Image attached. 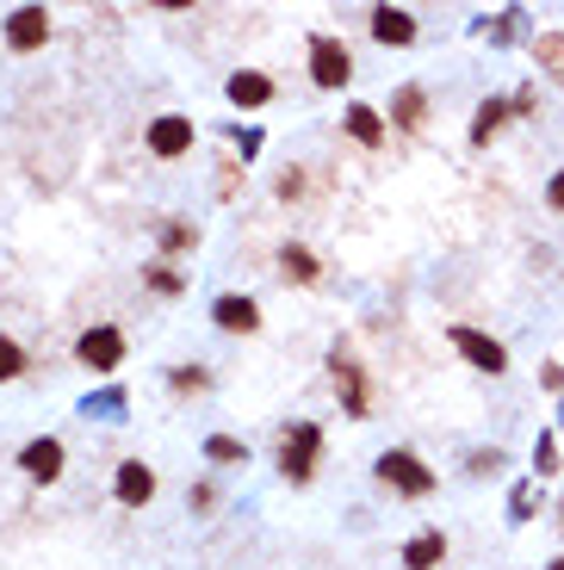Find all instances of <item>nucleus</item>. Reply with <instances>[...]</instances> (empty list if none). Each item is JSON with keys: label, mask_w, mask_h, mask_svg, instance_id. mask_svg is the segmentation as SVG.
I'll return each instance as SVG.
<instances>
[{"label": "nucleus", "mask_w": 564, "mask_h": 570, "mask_svg": "<svg viewBox=\"0 0 564 570\" xmlns=\"http://www.w3.org/2000/svg\"><path fill=\"white\" fill-rule=\"evenodd\" d=\"M20 465H25L32 477H44V484H50V477L62 472V440H50V435H44V440H32V447L20 453Z\"/></svg>", "instance_id": "obj_10"}, {"label": "nucleus", "mask_w": 564, "mask_h": 570, "mask_svg": "<svg viewBox=\"0 0 564 570\" xmlns=\"http://www.w3.org/2000/svg\"><path fill=\"white\" fill-rule=\"evenodd\" d=\"M316 447H323V428L316 421H298V428H286V453H279V465H286V477H304L316 472Z\"/></svg>", "instance_id": "obj_2"}, {"label": "nucleus", "mask_w": 564, "mask_h": 570, "mask_svg": "<svg viewBox=\"0 0 564 570\" xmlns=\"http://www.w3.org/2000/svg\"><path fill=\"white\" fill-rule=\"evenodd\" d=\"M533 465H540V472H559V453H552V440H540V453H533Z\"/></svg>", "instance_id": "obj_25"}, {"label": "nucleus", "mask_w": 564, "mask_h": 570, "mask_svg": "<svg viewBox=\"0 0 564 570\" xmlns=\"http://www.w3.org/2000/svg\"><path fill=\"white\" fill-rule=\"evenodd\" d=\"M187 242H193V229H187V224H168V229H161V248H168V254H187Z\"/></svg>", "instance_id": "obj_22"}, {"label": "nucleus", "mask_w": 564, "mask_h": 570, "mask_svg": "<svg viewBox=\"0 0 564 570\" xmlns=\"http://www.w3.org/2000/svg\"><path fill=\"white\" fill-rule=\"evenodd\" d=\"M81 360L94 366V372H112V366L124 360V335H118V329H87V335H81Z\"/></svg>", "instance_id": "obj_8"}, {"label": "nucleus", "mask_w": 564, "mask_h": 570, "mask_svg": "<svg viewBox=\"0 0 564 570\" xmlns=\"http://www.w3.org/2000/svg\"><path fill=\"white\" fill-rule=\"evenodd\" d=\"M545 205H552V211H564V168L552 174V180H545Z\"/></svg>", "instance_id": "obj_24"}, {"label": "nucleus", "mask_w": 564, "mask_h": 570, "mask_svg": "<svg viewBox=\"0 0 564 570\" xmlns=\"http://www.w3.org/2000/svg\"><path fill=\"white\" fill-rule=\"evenodd\" d=\"M348 136H360L367 150H385V124H379L372 106H348Z\"/></svg>", "instance_id": "obj_14"}, {"label": "nucleus", "mask_w": 564, "mask_h": 570, "mask_svg": "<svg viewBox=\"0 0 564 570\" xmlns=\"http://www.w3.org/2000/svg\"><path fill=\"white\" fill-rule=\"evenodd\" d=\"M20 372H25V347L0 335V379H20Z\"/></svg>", "instance_id": "obj_18"}, {"label": "nucleus", "mask_w": 564, "mask_h": 570, "mask_svg": "<svg viewBox=\"0 0 564 570\" xmlns=\"http://www.w3.org/2000/svg\"><path fill=\"white\" fill-rule=\"evenodd\" d=\"M199 384H205V372H199V366H180V372H175V391H199Z\"/></svg>", "instance_id": "obj_23"}, {"label": "nucleus", "mask_w": 564, "mask_h": 570, "mask_svg": "<svg viewBox=\"0 0 564 570\" xmlns=\"http://www.w3.org/2000/svg\"><path fill=\"white\" fill-rule=\"evenodd\" d=\"M267 99H273V81L261 75V69H236L230 75V106L236 112H261Z\"/></svg>", "instance_id": "obj_9"}, {"label": "nucleus", "mask_w": 564, "mask_h": 570, "mask_svg": "<svg viewBox=\"0 0 564 570\" xmlns=\"http://www.w3.org/2000/svg\"><path fill=\"white\" fill-rule=\"evenodd\" d=\"M149 150H156L161 162H175V155H187V150H193V118L161 112L156 124H149Z\"/></svg>", "instance_id": "obj_4"}, {"label": "nucleus", "mask_w": 564, "mask_h": 570, "mask_svg": "<svg viewBox=\"0 0 564 570\" xmlns=\"http://www.w3.org/2000/svg\"><path fill=\"white\" fill-rule=\"evenodd\" d=\"M441 558H447V539H441V533H416V539L404 546V565L409 570H434Z\"/></svg>", "instance_id": "obj_12"}, {"label": "nucleus", "mask_w": 564, "mask_h": 570, "mask_svg": "<svg viewBox=\"0 0 564 570\" xmlns=\"http://www.w3.org/2000/svg\"><path fill=\"white\" fill-rule=\"evenodd\" d=\"M335 379H341V391H348V409L353 416H367V384H360V372H353V360H341V354H335Z\"/></svg>", "instance_id": "obj_15"}, {"label": "nucleus", "mask_w": 564, "mask_h": 570, "mask_svg": "<svg viewBox=\"0 0 564 570\" xmlns=\"http://www.w3.org/2000/svg\"><path fill=\"white\" fill-rule=\"evenodd\" d=\"M552 570H564V558H559V565H552Z\"/></svg>", "instance_id": "obj_27"}, {"label": "nucleus", "mask_w": 564, "mask_h": 570, "mask_svg": "<svg viewBox=\"0 0 564 570\" xmlns=\"http://www.w3.org/2000/svg\"><path fill=\"white\" fill-rule=\"evenodd\" d=\"M379 477H385L391 490H404L409 502H422V496H434V472L422 465L416 453H404V447H391L385 459H379Z\"/></svg>", "instance_id": "obj_1"}, {"label": "nucleus", "mask_w": 564, "mask_h": 570, "mask_svg": "<svg viewBox=\"0 0 564 570\" xmlns=\"http://www.w3.org/2000/svg\"><path fill=\"white\" fill-rule=\"evenodd\" d=\"M44 38H50V13H44V7H20V13H13V20H7V44H13V50H44Z\"/></svg>", "instance_id": "obj_5"}, {"label": "nucleus", "mask_w": 564, "mask_h": 570, "mask_svg": "<svg viewBox=\"0 0 564 570\" xmlns=\"http://www.w3.org/2000/svg\"><path fill=\"white\" fill-rule=\"evenodd\" d=\"M205 453H212L217 465H236V459H242V447H236L230 435H212V440H205Z\"/></svg>", "instance_id": "obj_21"}, {"label": "nucleus", "mask_w": 564, "mask_h": 570, "mask_svg": "<svg viewBox=\"0 0 564 570\" xmlns=\"http://www.w3.org/2000/svg\"><path fill=\"white\" fill-rule=\"evenodd\" d=\"M533 50H540V62H545V69H552L559 81H564V38H559V32H545V38L533 44Z\"/></svg>", "instance_id": "obj_17"}, {"label": "nucleus", "mask_w": 564, "mask_h": 570, "mask_svg": "<svg viewBox=\"0 0 564 570\" xmlns=\"http://www.w3.org/2000/svg\"><path fill=\"white\" fill-rule=\"evenodd\" d=\"M348 75H353L348 50H341L335 38H316L311 44V81L316 87H348Z\"/></svg>", "instance_id": "obj_3"}, {"label": "nucleus", "mask_w": 564, "mask_h": 570, "mask_svg": "<svg viewBox=\"0 0 564 570\" xmlns=\"http://www.w3.org/2000/svg\"><path fill=\"white\" fill-rule=\"evenodd\" d=\"M112 490H118V502H124V509H143V502L156 496V472H149L143 459H124V465H118V477H112Z\"/></svg>", "instance_id": "obj_6"}, {"label": "nucleus", "mask_w": 564, "mask_h": 570, "mask_svg": "<svg viewBox=\"0 0 564 570\" xmlns=\"http://www.w3.org/2000/svg\"><path fill=\"white\" fill-rule=\"evenodd\" d=\"M503 118H508V106H496V99H490L484 112L471 118V143H490V131H496V124H503Z\"/></svg>", "instance_id": "obj_16"}, {"label": "nucleus", "mask_w": 564, "mask_h": 570, "mask_svg": "<svg viewBox=\"0 0 564 570\" xmlns=\"http://www.w3.org/2000/svg\"><path fill=\"white\" fill-rule=\"evenodd\" d=\"M372 38H379V44H409V38H416V20L397 13V7H379V13H372Z\"/></svg>", "instance_id": "obj_11"}, {"label": "nucleus", "mask_w": 564, "mask_h": 570, "mask_svg": "<svg viewBox=\"0 0 564 570\" xmlns=\"http://www.w3.org/2000/svg\"><path fill=\"white\" fill-rule=\"evenodd\" d=\"M261 323V310H254V298H217V329H249Z\"/></svg>", "instance_id": "obj_13"}, {"label": "nucleus", "mask_w": 564, "mask_h": 570, "mask_svg": "<svg viewBox=\"0 0 564 570\" xmlns=\"http://www.w3.org/2000/svg\"><path fill=\"white\" fill-rule=\"evenodd\" d=\"M453 347H459V354H466L478 372H503V366H508V354L490 342L484 329H453Z\"/></svg>", "instance_id": "obj_7"}, {"label": "nucleus", "mask_w": 564, "mask_h": 570, "mask_svg": "<svg viewBox=\"0 0 564 570\" xmlns=\"http://www.w3.org/2000/svg\"><path fill=\"white\" fill-rule=\"evenodd\" d=\"M149 285H156V292H180V280L168 273V266H156V273H149Z\"/></svg>", "instance_id": "obj_26"}, {"label": "nucleus", "mask_w": 564, "mask_h": 570, "mask_svg": "<svg viewBox=\"0 0 564 570\" xmlns=\"http://www.w3.org/2000/svg\"><path fill=\"white\" fill-rule=\"evenodd\" d=\"M279 266H286L292 280H316V261L304 254V248H286V254H279Z\"/></svg>", "instance_id": "obj_19"}, {"label": "nucleus", "mask_w": 564, "mask_h": 570, "mask_svg": "<svg viewBox=\"0 0 564 570\" xmlns=\"http://www.w3.org/2000/svg\"><path fill=\"white\" fill-rule=\"evenodd\" d=\"M397 118H404V124H422V87H404V94H397Z\"/></svg>", "instance_id": "obj_20"}]
</instances>
